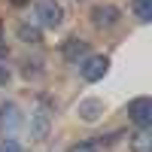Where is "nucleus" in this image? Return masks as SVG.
<instances>
[{
	"label": "nucleus",
	"mask_w": 152,
	"mask_h": 152,
	"mask_svg": "<svg viewBox=\"0 0 152 152\" xmlns=\"http://www.w3.org/2000/svg\"><path fill=\"white\" fill-rule=\"evenodd\" d=\"M134 12L140 21H149L152 18V0H134Z\"/></svg>",
	"instance_id": "obj_8"
},
{
	"label": "nucleus",
	"mask_w": 152,
	"mask_h": 152,
	"mask_svg": "<svg viewBox=\"0 0 152 152\" xmlns=\"http://www.w3.org/2000/svg\"><path fill=\"white\" fill-rule=\"evenodd\" d=\"M9 3H12V6H28L31 0H9Z\"/></svg>",
	"instance_id": "obj_12"
},
{
	"label": "nucleus",
	"mask_w": 152,
	"mask_h": 152,
	"mask_svg": "<svg viewBox=\"0 0 152 152\" xmlns=\"http://www.w3.org/2000/svg\"><path fill=\"white\" fill-rule=\"evenodd\" d=\"M131 149L134 152H152V134L146 128H140V131L131 137Z\"/></svg>",
	"instance_id": "obj_6"
},
{
	"label": "nucleus",
	"mask_w": 152,
	"mask_h": 152,
	"mask_svg": "<svg viewBox=\"0 0 152 152\" xmlns=\"http://www.w3.org/2000/svg\"><path fill=\"white\" fill-rule=\"evenodd\" d=\"M0 55H3V49H0Z\"/></svg>",
	"instance_id": "obj_14"
},
{
	"label": "nucleus",
	"mask_w": 152,
	"mask_h": 152,
	"mask_svg": "<svg viewBox=\"0 0 152 152\" xmlns=\"http://www.w3.org/2000/svg\"><path fill=\"white\" fill-rule=\"evenodd\" d=\"M79 70H82V76H85L88 82H97V79H104V76H107L110 61H107L104 55H88L82 64H79Z\"/></svg>",
	"instance_id": "obj_3"
},
{
	"label": "nucleus",
	"mask_w": 152,
	"mask_h": 152,
	"mask_svg": "<svg viewBox=\"0 0 152 152\" xmlns=\"http://www.w3.org/2000/svg\"><path fill=\"white\" fill-rule=\"evenodd\" d=\"M61 18H64L61 3H55V0H40V3H37V21H40L43 28H58Z\"/></svg>",
	"instance_id": "obj_1"
},
{
	"label": "nucleus",
	"mask_w": 152,
	"mask_h": 152,
	"mask_svg": "<svg viewBox=\"0 0 152 152\" xmlns=\"http://www.w3.org/2000/svg\"><path fill=\"white\" fill-rule=\"evenodd\" d=\"M91 21L97 24V28H110V24L119 21V9L116 6H94L91 9Z\"/></svg>",
	"instance_id": "obj_5"
},
{
	"label": "nucleus",
	"mask_w": 152,
	"mask_h": 152,
	"mask_svg": "<svg viewBox=\"0 0 152 152\" xmlns=\"http://www.w3.org/2000/svg\"><path fill=\"white\" fill-rule=\"evenodd\" d=\"M0 40H3V21H0Z\"/></svg>",
	"instance_id": "obj_13"
},
{
	"label": "nucleus",
	"mask_w": 152,
	"mask_h": 152,
	"mask_svg": "<svg viewBox=\"0 0 152 152\" xmlns=\"http://www.w3.org/2000/svg\"><path fill=\"white\" fill-rule=\"evenodd\" d=\"M128 116L134 125H140V128H149L152 125V100L149 97H134L128 104Z\"/></svg>",
	"instance_id": "obj_2"
},
{
	"label": "nucleus",
	"mask_w": 152,
	"mask_h": 152,
	"mask_svg": "<svg viewBox=\"0 0 152 152\" xmlns=\"http://www.w3.org/2000/svg\"><path fill=\"white\" fill-rule=\"evenodd\" d=\"M64 58L70 61V64H82V61L88 58V43L79 40V37H70V40L64 43Z\"/></svg>",
	"instance_id": "obj_4"
},
{
	"label": "nucleus",
	"mask_w": 152,
	"mask_h": 152,
	"mask_svg": "<svg viewBox=\"0 0 152 152\" xmlns=\"http://www.w3.org/2000/svg\"><path fill=\"white\" fill-rule=\"evenodd\" d=\"M6 82H9V70L0 64V85H6Z\"/></svg>",
	"instance_id": "obj_11"
},
{
	"label": "nucleus",
	"mask_w": 152,
	"mask_h": 152,
	"mask_svg": "<svg viewBox=\"0 0 152 152\" xmlns=\"http://www.w3.org/2000/svg\"><path fill=\"white\" fill-rule=\"evenodd\" d=\"M0 152H21L15 140H6V143H0Z\"/></svg>",
	"instance_id": "obj_10"
},
{
	"label": "nucleus",
	"mask_w": 152,
	"mask_h": 152,
	"mask_svg": "<svg viewBox=\"0 0 152 152\" xmlns=\"http://www.w3.org/2000/svg\"><path fill=\"white\" fill-rule=\"evenodd\" d=\"M100 113H104V104H100V100H82V104H79V116L85 122H94Z\"/></svg>",
	"instance_id": "obj_7"
},
{
	"label": "nucleus",
	"mask_w": 152,
	"mask_h": 152,
	"mask_svg": "<svg viewBox=\"0 0 152 152\" xmlns=\"http://www.w3.org/2000/svg\"><path fill=\"white\" fill-rule=\"evenodd\" d=\"M18 37H21L24 43H40V31L31 28V24H21V28H18Z\"/></svg>",
	"instance_id": "obj_9"
}]
</instances>
